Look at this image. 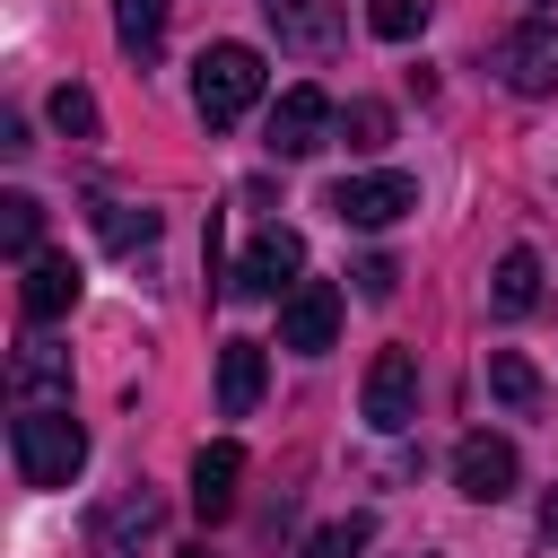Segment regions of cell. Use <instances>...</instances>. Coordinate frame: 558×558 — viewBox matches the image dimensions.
Returning a JSON list of instances; mask_svg holds the SVG:
<instances>
[{"label": "cell", "mask_w": 558, "mask_h": 558, "mask_svg": "<svg viewBox=\"0 0 558 558\" xmlns=\"http://www.w3.org/2000/svg\"><path fill=\"white\" fill-rule=\"evenodd\" d=\"M427 9H436V0H366V26H375L384 44H410V35L427 26Z\"/></svg>", "instance_id": "obj_21"}, {"label": "cell", "mask_w": 558, "mask_h": 558, "mask_svg": "<svg viewBox=\"0 0 558 558\" xmlns=\"http://www.w3.org/2000/svg\"><path fill=\"white\" fill-rule=\"evenodd\" d=\"M52 122L70 131V140H96V96L70 78V87H52Z\"/></svg>", "instance_id": "obj_23"}, {"label": "cell", "mask_w": 558, "mask_h": 558, "mask_svg": "<svg viewBox=\"0 0 558 558\" xmlns=\"http://www.w3.org/2000/svg\"><path fill=\"white\" fill-rule=\"evenodd\" d=\"M17 305H26V323H61L78 305V262L70 253H35L26 279H17Z\"/></svg>", "instance_id": "obj_13"}, {"label": "cell", "mask_w": 558, "mask_h": 558, "mask_svg": "<svg viewBox=\"0 0 558 558\" xmlns=\"http://www.w3.org/2000/svg\"><path fill=\"white\" fill-rule=\"evenodd\" d=\"M488 305H497V314H532V305H541V253L514 244V253L497 262V279H488Z\"/></svg>", "instance_id": "obj_15"}, {"label": "cell", "mask_w": 558, "mask_h": 558, "mask_svg": "<svg viewBox=\"0 0 558 558\" xmlns=\"http://www.w3.org/2000/svg\"><path fill=\"white\" fill-rule=\"evenodd\" d=\"M497 70H506L514 96H549V87H558V9L523 17V26L497 44Z\"/></svg>", "instance_id": "obj_4"}, {"label": "cell", "mask_w": 558, "mask_h": 558, "mask_svg": "<svg viewBox=\"0 0 558 558\" xmlns=\"http://www.w3.org/2000/svg\"><path fill=\"white\" fill-rule=\"evenodd\" d=\"M113 35H122V52L148 70L157 44H166V0H113Z\"/></svg>", "instance_id": "obj_16"}, {"label": "cell", "mask_w": 558, "mask_h": 558, "mask_svg": "<svg viewBox=\"0 0 558 558\" xmlns=\"http://www.w3.org/2000/svg\"><path fill=\"white\" fill-rule=\"evenodd\" d=\"M296 270H305V244H296V227H262L253 244H244V262H235V296H288L296 288Z\"/></svg>", "instance_id": "obj_7"}, {"label": "cell", "mask_w": 558, "mask_h": 558, "mask_svg": "<svg viewBox=\"0 0 558 558\" xmlns=\"http://www.w3.org/2000/svg\"><path fill=\"white\" fill-rule=\"evenodd\" d=\"M331 209H340V227H392V218L418 209V183L410 174H340Z\"/></svg>", "instance_id": "obj_6"}, {"label": "cell", "mask_w": 558, "mask_h": 558, "mask_svg": "<svg viewBox=\"0 0 558 558\" xmlns=\"http://www.w3.org/2000/svg\"><path fill=\"white\" fill-rule=\"evenodd\" d=\"M392 140V113L384 105H349V148H384Z\"/></svg>", "instance_id": "obj_24"}, {"label": "cell", "mask_w": 558, "mask_h": 558, "mask_svg": "<svg viewBox=\"0 0 558 558\" xmlns=\"http://www.w3.org/2000/svg\"><path fill=\"white\" fill-rule=\"evenodd\" d=\"M35 392H70V357L52 340H26L17 349V401H35Z\"/></svg>", "instance_id": "obj_20"}, {"label": "cell", "mask_w": 558, "mask_h": 558, "mask_svg": "<svg viewBox=\"0 0 558 558\" xmlns=\"http://www.w3.org/2000/svg\"><path fill=\"white\" fill-rule=\"evenodd\" d=\"M0 244H9L17 262L44 253V201H35V192H9V201H0Z\"/></svg>", "instance_id": "obj_19"}, {"label": "cell", "mask_w": 558, "mask_h": 558, "mask_svg": "<svg viewBox=\"0 0 558 558\" xmlns=\"http://www.w3.org/2000/svg\"><path fill=\"white\" fill-rule=\"evenodd\" d=\"M270 9V35L288 44V52H340V0H262Z\"/></svg>", "instance_id": "obj_12"}, {"label": "cell", "mask_w": 558, "mask_h": 558, "mask_svg": "<svg viewBox=\"0 0 558 558\" xmlns=\"http://www.w3.org/2000/svg\"><path fill=\"white\" fill-rule=\"evenodd\" d=\"M253 401H262V340H227L218 349V410L244 418Z\"/></svg>", "instance_id": "obj_14"}, {"label": "cell", "mask_w": 558, "mask_h": 558, "mask_svg": "<svg viewBox=\"0 0 558 558\" xmlns=\"http://www.w3.org/2000/svg\"><path fill=\"white\" fill-rule=\"evenodd\" d=\"M488 392H497L506 410H541V366L514 357V349H488Z\"/></svg>", "instance_id": "obj_18"}, {"label": "cell", "mask_w": 558, "mask_h": 558, "mask_svg": "<svg viewBox=\"0 0 558 558\" xmlns=\"http://www.w3.org/2000/svg\"><path fill=\"white\" fill-rule=\"evenodd\" d=\"M357 410H366V427L401 436V427L418 418V357H410V349H375V366H366V384H357Z\"/></svg>", "instance_id": "obj_3"}, {"label": "cell", "mask_w": 558, "mask_h": 558, "mask_svg": "<svg viewBox=\"0 0 558 558\" xmlns=\"http://www.w3.org/2000/svg\"><path fill=\"white\" fill-rule=\"evenodd\" d=\"M262 87H270V70H262L253 44H209V52L192 61V113H201L209 131L244 122V113L262 105Z\"/></svg>", "instance_id": "obj_2"}, {"label": "cell", "mask_w": 558, "mask_h": 558, "mask_svg": "<svg viewBox=\"0 0 558 558\" xmlns=\"http://www.w3.org/2000/svg\"><path fill=\"white\" fill-rule=\"evenodd\" d=\"M148 532H157V497L122 488V497H105L87 514V558H131V541H148Z\"/></svg>", "instance_id": "obj_9"}, {"label": "cell", "mask_w": 558, "mask_h": 558, "mask_svg": "<svg viewBox=\"0 0 558 558\" xmlns=\"http://www.w3.org/2000/svg\"><path fill=\"white\" fill-rule=\"evenodd\" d=\"M541 532H549V541H558V488H549V497H541Z\"/></svg>", "instance_id": "obj_26"}, {"label": "cell", "mask_w": 558, "mask_h": 558, "mask_svg": "<svg viewBox=\"0 0 558 558\" xmlns=\"http://www.w3.org/2000/svg\"><path fill=\"white\" fill-rule=\"evenodd\" d=\"M235 480H244V445H227V436L201 445L192 453V514L201 523H227L235 514Z\"/></svg>", "instance_id": "obj_11"}, {"label": "cell", "mask_w": 558, "mask_h": 558, "mask_svg": "<svg viewBox=\"0 0 558 558\" xmlns=\"http://www.w3.org/2000/svg\"><path fill=\"white\" fill-rule=\"evenodd\" d=\"M96 235L113 253H148L157 244V209H131V201H96Z\"/></svg>", "instance_id": "obj_17"}, {"label": "cell", "mask_w": 558, "mask_h": 558, "mask_svg": "<svg viewBox=\"0 0 558 558\" xmlns=\"http://www.w3.org/2000/svg\"><path fill=\"white\" fill-rule=\"evenodd\" d=\"M331 140V96L323 87H288L270 105V157H314Z\"/></svg>", "instance_id": "obj_8"}, {"label": "cell", "mask_w": 558, "mask_h": 558, "mask_svg": "<svg viewBox=\"0 0 558 558\" xmlns=\"http://www.w3.org/2000/svg\"><path fill=\"white\" fill-rule=\"evenodd\" d=\"M514 471H523V462H514L506 436H462V445H453V488L480 497V506H497V497L514 488Z\"/></svg>", "instance_id": "obj_10"}, {"label": "cell", "mask_w": 558, "mask_h": 558, "mask_svg": "<svg viewBox=\"0 0 558 558\" xmlns=\"http://www.w3.org/2000/svg\"><path fill=\"white\" fill-rule=\"evenodd\" d=\"M174 558H209V549H174Z\"/></svg>", "instance_id": "obj_27"}, {"label": "cell", "mask_w": 558, "mask_h": 558, "mask_svg": "<svg viewBox=\"0 0 558 558\" xmlns=\"http://www.w3.org/2000/svg\"><path fill=\"white\" fill-rule=\"evenodd\" d=\"M375 541V514H340V523H323L314 541H305V558H357Z\"/></svg>", "instance_id": "obj_22"}, {"label": "cell", "mask_w": 558, "mask_h": 558, "mask_svg": "<svg viewBox=\"0 0 558 558\" xmlns=\"http://www.w3.org/2000/svg\"><path fill=\"white\" fill-rule=\"evenodd\" d=\"M331 331H340V288H331V279H296V288L279 296V349L323 357Z\"/></svg>", "instance_id": "obj_5"}, {"label": "cell", "mask_w": 558, "mask_h": 558, "mask_svg": "<svg viewBox=\"0 0 558 558\" xmlns=\"http://www.w3.org/2000/svg\"><path fill=\"white\" fill-rule=\"evenodd\" d=\"M357 288H366V296H392V288H401V270L375 253V262H357Z\"/></svg>", "instance_id": "obj_25"}, {"label": "cell", "mask_w": 558, "mask_h": 558, "mask_svg": "<svg viewBox=\"0 0 558 558\" xmlns=\"http://www.w3.org/2000/svg\"><path fill=\"white\" fill-rule=\"evenodd\" d=\"M9 453H17V480H26V488H70L78 462H87V427H78L70 410L26 401V410L9 418Z\"/></svg>", "instance_id": "obj_1"}]
</instances>
